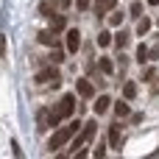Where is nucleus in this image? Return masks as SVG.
Here are the masks:
<instances>
[{
  "mask_svg": "<svg viewBox=\"0 0 159 159\" xmlns=\"http://www.w3.org/2000/svg\"><path fill=\"white\" fill-rule=\"evenodd\" d=\"M134 20H140V14H143V3H131V11H129Z\"/></svg>",
  "mask_w": 159,
  "mask_h": 159,
  "instance_id": "5701e85b",
  "label": "nucleus"
},
{
  "mask_svg": "<svg viewBox=\"0 0 159 159\" xmlns=\"http://www.w3.org/2000/svg\"><path fill=\"white\" fill-rule=\"evenodd\" d=\"M78 131H81V123H78V120L67 123L64 129H59V131H56V134L48 140V148H50V151H59V148H61V145H64V143H67L73 134H78Z\"/></svg>",
  "mask_w": 159,
  "mask_h": 159,
  "instance_id": "f257e3e1",
  "label": "nucleus"
},
{
  "mask_svg": "<svg viewBox=\"0 0 159 159\" xmlns=\"http://www.w3.org/2000/svg\"><path fill=\"white\" fill-rule=\"evenodd\" d=\"M148 31H151V20H140V22H137V34H140V36H145Z\"/></svg>",
  "mask_w": 159,
  "mask_h": 159,
  "instance_id": "a211bd4d",
  "label": "nucleus"
},
{
  "mask_svg": "<svg viewBox=\"0 0 159 159\" xmlns=\"http://www.w3.org/2000/svg\"><path fill=\"white\" fill-rule=\"evenodd\" d=\"M115 112H117L120 117H126V115H129V103H126V101H120V103H115Z\"/></svg>",
  "mask_w": 159,
  "mask_h": 159,
  "instance_id": "412c9836",
  "label": "nucleus"
},
{
  "mask_svg": "<svg viewBox=\"0 0 159 159\" xmlns=\"http://www.w3.org/2000/svg\"><path fill=\"white\" fill-rule=\"evenodd\" d=\"M64 25H67V20H64L61 14H53V17H50V28H56L59 34L64 31Z\"/></svg>",
  "mask_w": 159,
  "mask_h": 159,
  "instance_id": "ddd939ff",
  "label": "nucleus"
},
{
  "mask_svg": "<svg viewBox=\"0 0 159 159\" xmlns=\"http://www.w3.org/2000/svg\"><path fill=\"white\" fill-rule=\"evenodd\" d=\"M75 6H78V11H87V8H89V0H78Z\"/></svg>",
  "mask_w": 159,
  "mask_h": 159,
  "instance_id": "a878e982",
  "label": "nucleus"
},
{
  "mask_svg": "<svg viewBox=\"0 0 159 159\" xmlns=\"http://www.w3.org/2000/svg\"><path fill=\"white\" fill-rule=\"evenodd\" d=\"M50 59H53V64H61V61H64V50H61V45H56V48H53Z\"/></svg>",
  "mask_w": 159,
  "mask_h": 159,
  "instance_id": "f3484780",
  "label": "nucleus"
},
{
  "mask_svg": "<svg viewBox=\"0 0 159 159\" xmlns=\"http://www.w3.org/2000/svg\"><path fill=\"white\" fill-rule=\"evenodd\" d=\"M75 89H78V95H81V98H87V101H89V98H95V87H92L87 78H78V81H75Z\"/></svg>",
  "mask_w": 159,
  "mask_h": 159,
  "instance_id": "0eeeda50",
  "label": "nucleus"
},
{
  "mask_svg": "<svg viewBox=\"0 0 159 159\" xmlns=\"http://www.w3.org/2000/svg\"><path fill=\"white\" fill-rule=\"evenodd\" d=\"M151 92H154V95L159 92V78H151Z\"/></svg>",
  "mask_w": 159,
  "mask_h": 159,
  "instance_id": "bb28decb",
  "label": "nucleus"
},
{
  "mask_svg": "<svg viewBox=\"0 0 159 159\" xmlns=\"http://www.w3.org/2000/svg\"><path fill=\"white\" fill-rule=\"evenodd\" d=\"M123 22V11H112L109 14V25H120Z\"/></svg>",
  "mask_w": 159,
  "mask_h": 159,
  "instance_id": "aec40b11",
  "label": "nucleus"
},
{
  "mask_svg": "<svg viewBox=\"0 0 159 159\" xmlns=\"http://www.w3.org/2000/svg\"><path fill=\"white\" fill-rule=\"evenodd\" d=\"M123 98H126V101H134V98H137V84H134V81H126V84H123Z\"/></svg>",
  "mask_w": 159,
  "mask_h": 159,
  "instance_id": "f8f14e48",
  "label": "nucleus"
},
{
  "mask_svg": "<svg viewBox=\"0 0 159 159\" xmlns=\"http://www.w3.org/2000/svg\"><path fill=\"white\" fill-rule=\"evenodd\" d=\"M59 106H61V112H64V117H73V112H75V98H73L70 92H64V98L59 101Z\"/></svg>",
  "mask_w": 159,
  "mask_h": 159,
  "instance_id": "6e6552de",
  "label": "nucleus"
},
{
  "mask_svg": "<svg viewBox=\"0 0 159 159\" xmlns=\"http://www.w3.org/2000/svg\"><path fill=\"white\" fill-rule=\"evenodd\" d=\"M95 131H98V123H95V120H89L87 126H81L78 137H75V140H73V145H70V154H78V151L84 148V143L89 145V143L95 140Z\"/></svg>",
  "mask_w": 159,
  "mask_h": 159,
  "instance_id": "f03ea898",
  "label": "nucleus"
},
{
  "mask_svg": "<svg viewBox=\"0 0 159 159\" xmlns=\"http://www.w3.org/2000/svg\"><path fill=\"white\" fill-rule=\"evenodd\" d=\"M3 53H6V36L0 34V59H3Z\"/></svg>",
  "mask_w": 159,
  "mask_h": 159,
  "instance_id": "c85d7f7f",
  "label": "nucleus"
},
{
  "mask_svg": "<svg viewBox=\"0 0 159 159\" xmlns=\"http://www.w3.org/2000/svg\"><path fill=\"white\" fill-rule=\"evenodd\" d=\"M112 42H115V36H112L109 31H101V34H98V45H101V48H109Z\"/></svg>",
  "mask_w": 159,
  "mask_h": 159,
  "instance_id": "2eb2a0df",
  "label": "nucleus"
},
{
  "mask_svg": "<svg viewBox=\"0 0 159 159\" xmlns=\"http://www.w3.org/2000/svg\"><path fill=\"white\" fill-rule=\"evenodd\" d=\"M115 6H117V0H98L95 3V14L98 17H106L109 11H115Z\"/></svg>",
  "mask_w": 159,
  "mask_h": 159,
  "instance_id": "9d476101",
  "label": "nucleus"
},
{
  "mask_svg": "<svg viewBox=\"0 0 159 159\" xmlns=\"http://www.w3.org/2000/svg\"><path fill=\"white\" fill-rule=\"evenodd\" d=\"M148 3H151V6H157V3H159V0H148Z\"/></svg>",
  "mask_w": 159,
  "mask_h": 159,
  "instance_id": "c756f323",
  "label": "nucleus"
},
{
  "mask_svg": "<svg viewBox=\"0 0 159 159\" xmlns=\"http://www.w3.org/2000/svg\"><path fill=\"white\" fill-rule=\"evenodd\" d=\"M129 39H131V36H129V31H120V34L115 36V45H117V48H126V45H129Z\"/></svg>",
  "mask_w": 159,
  "mask_h": 159,
  "instance_id": "dca6fc26",
  "label": "nucleus"
},
{
  "mask_svg": "<svg viewBox=\"0 0 159 159\" xmlns=\"http://www.w3.org/2000/svg\"><path fill=\"white\" fill-rule=\"evenodd\" d=\"M59 8H61V0H42V3H39V14H42V17L59 14Z\"/></svg>",
  "mask_w": 159,
  "mask_h": 159,
  "instance_id": "39448f33",
  "label": "nucleus"
},
{
  "mask_svg": "<svg viewBox=\"0 0 159 159\" xmlns=\"http://www.w3.org/2000/svg\"><path fill=\"white\" fill-rule=\"evenodd\" d=\"M109 106H112V98H109V95L95 98V115H106V112H109Z\"/></svg>",
  "mask_w": 159,
  "mask_h": 159,
  "instance_id": "9b49d317",
  "label": "nucleus"
},
{
  "mask_svg": "<svg viewBox=\"0 0 159 159\" xmlns=\"http://www.w3.org/2000/svg\"><path fill=\"white\" fill-rule=\"evenodd\" d=\"M48 115H50V109H42V112H39V117H36L39 129H45V126H48Z\"/></svg>",
  "mask_w": 159,
  "mask_h": 159,
  "instance_id": "4be33fe9",
  "label": "nucleus"
},
{
  "mask_svg": "<svg viewBox=\"0 0 159 159\" xmlns=\"http://www.w3.org/2000/svg\"><path fill=\"white\" fill-rule=\"evenodd\" d=\"M143 78H145V81H151V78H154V67H148V70H143Z\"/></svg>",
  "mask_w": 159,
  "mask_h": 159,
  "instance_id": "393cba45",
  "label": "nucleus"
},
{
  "mask_svg": "<svg viewBox=\"0 0 159 159\" xmlns=\"http://www.w3.org/2000/svg\"><path fill=\"white\" fill-rule=\"evenodd\" d=\"M36 39H39L42 45H50V48H56V45H59V31H56V28L39 31V34H36Z\"/></svg>",
  "mask_w": 159,
  "mask_h": 159,
  "instance_id": "423d86ee",
  "label": "nucleus"
},
{
  "mask_svg": "<svg viewBox=\"0 0 159 159\" xmlns=\"http://www.w3.org/2000/svg\"><path fill=\"white\" fill-rule=\"evenodd\" d=\"M148 48L151 45H140L137 48V61H148Z\"/></svg>",
  "mask_w": 159,
  "mask_h": 159,
  "instance_id": "6ab92c4d",
  "label": "nucleus"
},
{
  "mask_svg": "<svg viewBox=\"0 0 159 159\" xmlns=\"http://www.w3.org/2000/svg\"><path fill=\"white\" fill-rule=\"evenodd\" d=\"M106 140H109V145H112L115 151H120V148H123V131H120L117 126H112V129H109V137H106Z\"/></svg>",
  "mask_w": 159,
  "mask_h": 159,
  "instance_id": "1a4fd4ad",
  "label": "nucleus"
},
{
  "mask_svg": "<svg viewBox=\"0 0 159 159\" xmlns=\"http://www.w3.org/2000/svg\"><path fill=\"white\" fill-rule=\"evenodd\" d=\"M11 151H14L17 157H22V148H20V143H11Z\"/></svg>",
  "mask_w": 159,
  "mask_h": 159,
  "instance_id": "cd10ccee",
  "label": "nucleus"
},
{
  "mask_svg": "<svg viewBox=\"0 0 159 159\" xmlns=\"http://www.w3.org/2000/svg\"><path fill=\"white\" fill-rule=\"evenodd\" d=\"M148 59H154V61L159 59V45H154V48H148Z\"/></svg>",
  "mask_w": 159,
  "mask_h": 159,
  "instance_id": "b1692460",
  "label": "nucleus"
},
{
  "mask_svg": "<svg viewBox=\"0 0 159 159\" xmlns=\"http://www.w3.org/2000/svg\"><path fill=\"white\" fill-rule=\"evenodd\" d=\"M64 45H67V53H75L81 48V31L78 28H70L67 36H64Z\"/></svg>",
  "mask_w": 159,
  "mask_h": 159,
  "instance_id": "20e7f679",
  "label": "nucleus"
},
{
  "mask_svg": "<svg viewBox=\"0 0 159 159\" xmlns=\"http://www.w3.org/2000/svg\"><path fill=\"white\" fill-rule=\"evenodd\" d=\"M98 67H101V73H106V75H109V73H115V61H112L109 56H103V59L98 61Z\"/></svg>",
  "mask_w": 159,
  "mask_h": 159,
  "instance_id": "4468645a",
  "label": "nucleus"
},
{
  "mask_svg": "<svg viewBox=\"0 0 159 159\" xmlns=\"http://www.w3.org/2000/svg\"><path fill=\"white\" fill-rule=\"evenodd\" d=\"M36 81H39V84H59V70L48 64V67H42V70L36 73Z\"/></svg>",
  "mask_w": 159,
  "mask_h": 159,
  "instance_id": "7ed1b4c3",
  "label": "nucleus"
}]
</instances>
